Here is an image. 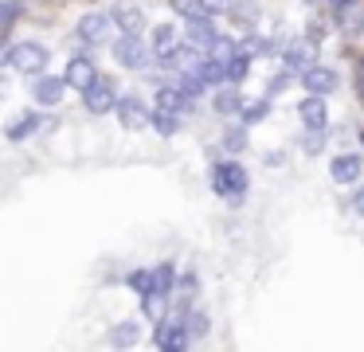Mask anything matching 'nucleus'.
Returning a JSON list of instances; mask_svg holds the SVG:
<instances>
[{
  "label": "nucleus",
  "instance_id": "nucleus-19",
  "mask_svg": "<svg viewBox=\"0 0 364 352\" xmlns=\"http://www.w3.org/2000/svg\"><path fill=\"white\" fill-rule=\"evenodd\" d=\"M40 129H43V117L36 114V110H28L24 117H16V122L9 125V133H4V137H9V141H28V137H36Z\"/></svg>",
  "mask_w": 364,
  "mask_h": 352
},
{
  "label": "nucleus",
  "instance_id": "nucleus-36",
  "mask_svg": "<svg viewBox=\"0 0 364 352\" xmlns=\"http://www.w3.org/2000/svg\"><path fill=\"white\" fill-rule=\"evenodd\" d=\"M181 289H184V297L196 294V274H184V278H181Z\"/></svg>",
  "mask_w": 364,
  "mask_h": 352
},
{
  "label": "nucleus",
  "instance_id": "nucleus-11",
  "mask_svg": "<svg viewBox=\"0 0 364 352\" xmlns=\"http://www.w3.org/2000/svg\"><path fill=\"white\" fill-rule=\"evenodd\" d=\"M282 63H286V70L301 75L309 63H317V43H309V39H294L290 47H282Z\"/></svg>",
  "mask_w": 364,
  "mask_h": 352
},
{
  "label": "nucleus",
  "instance_id": "nucleus-40",
  "mask_svg": "<svg viewBox=\"0 0 364 352\" xmlns=\"http://www.w3.org/2000/svg\"><path fill=\"white\" fill-rule=\"evenodd\" d=\"M4 94H9V78L0 75V98H4Z\"/></svg>",
  "mask_w": 364,
  "mask_h": 352
},
{
  "label": "nucleus",
  "instance_id": "nucleus-31",
  "mask_svg": "<svg viewBox=\"0 0 364 352\" xmlns=\"http://www.w3.org/2000/svg\"><path fill=\"white\" fill-rule=\"evenodd\" d=\"M110 341L118 344V348H126V344H134V341H137V321H122V325H114Z\"/></svg>",
  "mask_w": 364,
  "mask_h": 352
},
{
  "label": "nucleus",
  "instance_id": "nucleus-3",
  "mask_svg": "<svg viewBox=\"0 0 364 352\" xmlns=\"http://www.w3.org/2000/svg\"><path fill=\"white\" fill-rule=\"evenodd\" d=\"M9 67H16L20 75H40L48 67V47L43 43H16L9 51Z\"/></svg>",
  "mask_w": 364,
  "mask_h": 352
},
{
  "label": "nucleus",
  "instance_id": "nucleus-7",
  "mask_svg": "<svg viewBox=\"0 0 364 352\" xmlns=\"http://www.w3.org/2000/svg\"><path fill=\"white\" fill-rule=\"evenodd\" d=\"M298 78H301V86H306L309 94H333V90H337V82H341L337 70L325 67V63H309Z\"/></svg>",
  "mask_w": 364,
  "mask_h": 352
},
{
  "label": "nucleus",
  "instance_id": "nucleus-23",
  "mask_svg": "<svg viewBox=\"0 0 364 352\" xmlns=\"http://www.w3.org/2000/svg\"><path fill=\"white\" fill-rule=\"evenodd\" d=\"M165 305H168V294H161V289H149V294H141V309L149 321H161L165 317Z\"/></svg>",
  "mask_w": 364,
  "mask_h": 352
},
{
  "label": "nucleus",
  "instance_id": "nucleus-21",
  "mask_svg": "<svg viewBox=\"0 0 364 352\" xmlns=\"http://www.w3.org/2000/svg\"><path fill=\"white\" fill-rule=\"evenodd\" d=\"M149 125L161 133V137H176V129H181V114H173V110H153Z\"/></svg>",
  "mask_w": 364,
  "mask_h": 352
},
{
  "label": "nucleus",
  "instance_id": "nucleus-33",
  "mask_svg": "<svg viewBox=\"0 0 364 352\" xmlns=\"http://www.w3.org/2000/svg\"><path fill=\"white\" fill-rule=\"evenodd\" d=\"M184 329H188V336L196 341V336L208 333V317L204 313H184Z\"/></svg>",
  "mask_w": 364,
  "mask_h": 352
},
{
  "label": "nucleus",
  "instance_id": "nucleus-37",
  "mask_svg": "<svg viewBox=\"0 0 364 352\" xmlns=\"http://www.w3.org/2000/svg\"><path fill=\"white\" fill-rule=\"evenodd\" d=\"M16 12H20V4H16V0H9V4H0V20H12Z\"/></svg>",
  "mask_w": 364,
  "mask_h": 352
},
{
  "label": "nucleus",
  "instance_id": "nucleus-13",
  "mask_svg": "<svg viewBox=\"0 0 364 352\" xmlns=\"http://www.w3.org/2000/svg\"><path fill=\"white\" fill-rule=\"evenodd\" d=\"M215 36H220V31H215L212 16H192V20H188V31H184V39H188L192 47H200V51H208Z\"/></svg>",
  "mask_w": 364,
  "mask_h": 352
},
{
  "label": "nucleus",
  "instance_id": "nucleus-32",
  "mask_svg": "<svg viewBox=\"0 0 364 352\" xmlns=\"http://www.w3.org/2000/svg\"><path fill=\"white\" fill-rule=\"evenodd\" d=\"M168 8H173L181 20H192V16H208L204 8H200V0H168Z\"/></svg>",
  "mask_w": 364,
  "mask_h": 352
},
{
  "label": "nucleus",
  "instance_id": "nucleus-20",
  "mask_svg": "<svg viewBox=\"0 0 364 352\" xmlns=\"http://www.w3.org/2000/svg\"><path fill=\"white\" fill-rule=\"evenodd\" d=\"M239 51L251 55V59H262V55H278V43H274V39H267V36H255V31H251V36L239 43Z\"/></svg>",
  "mask_w": 364,
  "mask_h": 352
},
{
  "label": "nucleus",
  "instance_id": "nucleus-29",
  "mask_svg": "<svg viewBox=\"0 0 364 352\" xmlns=\"http://www.w3.org/2000/svg\"><path fill=\"white\" fill-rule=\"evenodd\" d=\"M208 55H212V59H220V63H228L231 55H239V43H235V39H228V36H215L212 47H208Z\"/></svg>",
  "mask_w": 364,
  "mask_h": 352
},
{
  "label": "nucleus",
  "instance_id": "nucleus-1",
  "mask_svg": "<svg viewBox=\"0 0 364 352\" xmlns=\"http://www.w3.org/2000/svg\"><path fill=\"white\" fill-rule=\"evenodd\" d=\"M247 188H251V176H247V169L239 161H220L212 169V192L223 196L228 203H243Z\"/></svg>",
  "mask_w": 364,
  "mask_h": 352
},
{
  "label": "nucleus",
  "instance_id": "nucleus-34",
  "mask_svg": "<svg viewBox=\"0 0 364 352\" xmlns=\"http://www.w3.org/2000/svg\"><path fill=\"white\" fill-rule=\"evenodd\" d=\"M129 286H134L137 294H149L153 289V270H134L129 274Z\"/></svg>",
  "mask_w": 364,
  "mask_h": 352
},
{
  "label": "nucleus",
  "instance_id": "nucleus-6",
  "mask_svg": "<svg viewBox=\"0 0 364 352\" xmlns=\"http://www.w3.org/2000/svg\"><path fill=\"white\" fill-rule=\"evenodd\" d=\"M114 114H118V122L126 125V129H145V125H149V106H145L137 94H126V98L114 102Z\"/></svg>",
  "mask_w": 364,
  "mask_h": 352
},
{
  "label": "nucleus",
  "instance_id": "nucleus-25",
  "mask_svg": "<svg viewBox=\"0 0 364 352\" xmlns=\"http://www.w3.org/2000/svg\"><path fill=\"white\" fill-rule=\"evenodd\" d=\"M196 70H200V78H204L208 86H223V82H228V75H223V63L212 59V55H208L204 63H196Z\"/></svg>",
  "mask_w": 364,
  "mask_h": 352
},
{
  "label": "nucleus",
  "instance_id": "nucleus-39",
  "mask_svg": "<svg viewBox=\"0 0 364 352\" xmlns=\"http://www.w3.org/2000/svg\"><path fill=\"white\" fill-rule=\"evenodd\" d=\"M9 51H12V47H4V43H0V70L9 67Z\"/></svg>",
  "mask_w": 364,
  "mask_h": 352
},
{
  "label": "nucleus",
  "instance_id": "nucleus-41",
  "mask_svg": "<svg viewBox=\"0 0 364 352\" xmlns=\"http://www.w3.org/2000/svg\"><path fill=\"white\" fill-rule=\"evenodd\" d=\"M360 145H364V133H360Z\"/></svg>",
  "mask_w": 364,
  "mask_h": 352
},
{
  "label": "nucleus",
  "instance_id": "nucleus-14",
  "mask_svg": "<svg viewBox=\"0 0 364 352\" xmlns=\"http://www.w3.org/2000/svg\"><path fill=\"white\" fill-rule=\"evenodd\" d=\"M298 117H301V125H325V122H329L325 94H306V98L298 102Z\"/></svg>",
  "mask_w": 364,
  "mask_h": 352
},
{
  "label": "nucleus",
  "instance_id": "nucleus-15",
  "mask_svg": "<svg viewBox=\"0 0 364 352\" xmlns=\"http://www.w3.org/2000/svg\"><path fill=\"white\" fill-rule=\"evenodd\" d=\"M192 102H196V98H188V94H184L181 86H157V110L188 114V110H192Z\"/></svg>",
  "mask_w": 364,
  "mask_h": 352
},
{
  "label": "nucleus",
  "instance_id": "nucleus-2",
  "mask_svg": "<svg viewBox=\"0 0 364 352\" xmlns=\"http://www.w3.org/2000/svg\"><path fill=\"white\" fill-rule=\"evenodd\" d=\"M153 344L168 352H184L192 344L188 329H184V317H161L157 321V333H153Z\"/></svg>",
  "mask_w": 364,
  "mask_h": 352
},
{
  "label": "nucleus",
  "instance_id": "nucleus-30",
  "mask_svg": "<svg viewBox=\"0 0 364 352\" xmlns=\"http://www.w3.org/2000/svg\"><path fill=\"white\" fill-rule=\"evenodd\" d=\"M223 149H228V153H243L247 149V125H231V129H223Z\"/></svg>",
  "mask_w": 364,
  "mask_h": 352
},
{
  "label": "nucleus",
  "instance_id": "nucleus-5",
  "mask_svg": "<svg viewBox=\"0 0 364 352\" xmlns=\"http://www.w3.org/2000/svg\"><path fill=\"white\" fill-rule=\"evenodd\" d=\"M114 102H118V94H114V82H110V78H102V75H98L95 82L87 86V90H82V106H87L90 114H110Z\"/></svg>",
  "mask_w": 364,
  "mask_h": 352
},
{
  "label": "nucleus",
  "instance_id": "nucleus-27",
  "mask_svg": "<svg viewBox=\"0 0 364 352\" xmlns=\"http://www.w3.org/2000/svg\"><path fill=\"white\" fill-rule=\"evenodd\" d=\"M176 286V266L173 262H161L157 270H153V289H161V294H173Z\"/></svg>",
  "mask_w": 364,
  "mask_h": 352
},
{
  "label": "nucleus",
  "instance_id": "nucleus-10",
  "mask_svg": "<svg viewBox=\"0 0 364 352\" xmlns=\"http://www.w3.org/2000/svg\"><path fill=\"white\" fill-rule=\"evenodd\" d=\"M95 78H98V67L87 59V55H75V59L67 63V70H63V82L71 86V90H79V94L87 90V86L95 82Z\"/></svg>",
  "mask_w": 364,
  "mask_h": 352
},
{
  "label": "nucleus",
  "instance_id": "nucleus-9",
  "mask_svg": "<svg viewBox=\"0 0 364 352\" xmlns=\"http://www.w3.org/2000/svg\"><path fill=\"white\" fill-rule=\"evenodd\" d=\"M75 36L82 43H106V36H110V12H87L79 20V28H75Z\"/></svg>",
  "mask_w": 364,
  "mask_h": 352
},
{
  "label": "nucleus",
  "instance_id": "nucleus-8",
  "mask_svg": "<svg viewBox=\"0 0 364 352\" xmlns=\"http://www.w3.org/2000/svg\"><path fill=\"white\" fill-rule=\"evenodd\" d=\"M329 176H333V184H360V180H364V156H356V153L333 156Z\"/></svg>",
  "mask_w": 364,
  "mask_h": 352
},
{
  "label": "nucleus",
  "instance_id": "nucleus-12",
  "mask_svg": "<svg viewBox=\"0 0 364 352\" xmlns=\"http://www.w3.org/2000/svg\"><path fill=\"white\" fill-rule=\"evenodd\" d=\"M63 90H67V82L59 75H36L32 78V94H36V106H55L59 98H63Z\"/></svg>",
  "mask_w": 364,
  "mask_h": 352
},
{
  "label": "nucleus",
  "instance_id": "nucleus-38",
  "mask_svg": "<svg viewBox=\"0 0 364 352\" xmlns=\"http://www.w3.org/2000/svg\"><path fill=\"white\" fill-rule=\"evenodd\" d=\"M353 211H356V215L364 219V184L356 188V196H353Z\"/></svg>",
  "mask_w": 364,
  "mask_h": 352
},
{
  "label": "nucleus",
  "instance_id": "nucleus-17",
  "mask_svg": "<svg viewBox=\"0 0 364 352\" xmlns=\"http://www.w3.org/2000/svg\"><path fill=\"white\" fill-rule=\"evenodd\" d=\"M212 110H215V114H223V117L239 114V110H243V94H239V86L235 82L220 86V90H215V98H212Z\"/></svg>",
  "mask_w": 364,
  "mask_h": 352
},
{
  "label": "nucleus",
  "instance_id": "nucleus-4",
  "mask_svg": "<svg viewBox=\"0 0 364 352\" xmlns=\"http://www.w3.org/2000/svg\"><path fill=\"white\" fill-rule=\"evenodd\" d=\"M114 59H118L122 67H129V70H141L145 63H149V47H145L137 36L122 31V36L114 39Z\"/></svg>",
  "mask_w": 364,
  "mask_h": 352
},
{
  "label": "nucleus",
  "instance_id": "nucleus-18",
  "mask_svg": "<svg viewBox=\"0 0 364 352\" xmlns=\"http://www.w3.org/2000/svg\"><path fill=\"white\" fill-rule=\"evenodd\" d=\"M110 23H114L118 31H129V36H137V31L145 28V16H141V8L122 4V8H114V12H110Z\"/></svg>",
  "mask_w": 364,
  "mask_h": 352
},
{
  "label": "nucleus",
  "instance_id": "nucleus-26",
  "mask_svg": "<svg viewBox=\"0 0 364 352\" xmlns=\"http://www.w3.org/2000/svg\"><path fill=\"white\" fill-rule=\"evenodd\" d=\"M176 86H181L188 98H196V94H204L208 90V82L200 78V70L196 67H188V70H181V78H176Z\"/></svg>",
  "mask_w": 364,
  "mask_h": 352
},
{
  "label": "nucleus",
  "instance_id": "nucleus-22",
  "mask_svg": "<svg viewBox=\"0 0 364 352\" xmlns=\"http://www.w3.org/2000/svg\"><path fill=\"white\" fill-rule=\"evenodd\" d=\"M239 114H243V125H259L262 117L270 114V94L267 98H251V102L243 98V110H239Z\"/></svg>",
  "mask_w": 364,
  "mask_h": 352
},
{
  "label": "nucleus",
  "instance_id": "nucleus-35",
  "mask_svg": "<svg viewBox=\"0 0 364 352\" xmlns=\"http://www.w3.org/2000/svg\"><path fill=\"white\" fill-rule=\"evenodd\" d=\"M200 8H204L208 16H228L231 0H200Z\"/></svg>",
  "mask_w": 364,
  "mask_h": 352
},
{
  "label": "nucleus",
  "instance_id": "nucleus-16",
  "mask_svg": "<svg viewBox=\"0 0 364 352\" xmlns=\"http://www.w3.org/2000/svg\"><path fill=\"white\" fill-rule=\"evenodd\" d=\"M228 16H231V23H235V28H243V31H255L259 28V4H255V0H231V8H228Z\"/></svg>",
  "mask_w": 364,
  "mask_h": 352
},
{
  "label": "nucleus",
  "instance_id": "nucleus-28",
  "mask_svg": "<svg viewBox=\"0 0 364 352\" xmlns=\"http://www.w3.org/2000/svg\"><path fill=\"white\" fill-rule=\"evenodd\" d=\"M301 149H306L309 156H317L325 149V125H306V133H301Z\"/></svg>",
  "mask_w": 364,
  "mask_h": 352
},
{
  "label": "nucleus",
  "instance_id": "nucleus-24",
  "mask_svg": "<svg viewBox=\"0 0 364 352\" xmlns=\"http://www.w3.org/2000/svg\"><path fill=\"white\" fill-rule=\"evenodd\" d=\"M247 70H251V55H243V51L231 55V59L223 63V75H228V82H235V86L247 78Z\"/></svg>",
  "mask_w": 364,
  "mask_h": 352
}]
</instances>
